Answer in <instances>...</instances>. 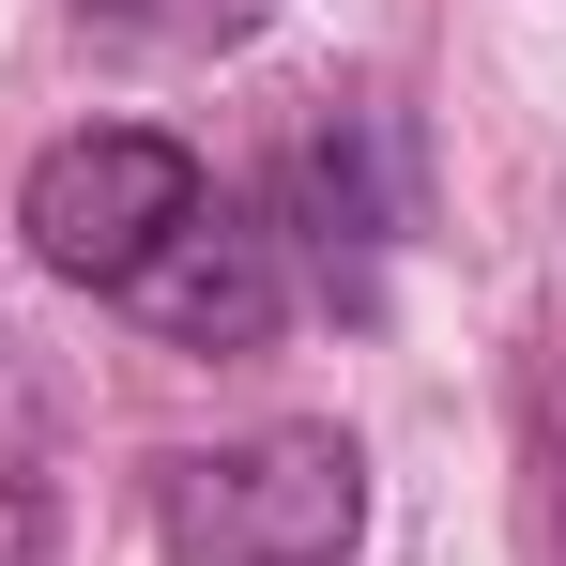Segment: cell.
Segmentation results:
<instances>
[{
	"label": "cell",
	"instance_id": "obj_1",
	"mask_svg": "<svg viewBox=\"0 0 566 566\" xmlns=\"http://www.w3.org/2000/svg\"><path fill=\"white\" fill-rule=\"evenodd\" d=\"M154 536L185 566H337L368 536V460L353 429H245L154 460Z\"/></svg>",
	"mask_w": 566,
	"mask_h": 566
},
{
	"label": "cell",
	"instance_id": "obj_3",
	"mask_svg": "<svg viewBox=\"0 0 566 566\" xmlns=\"http://www.w3.org/2000/svg\"><path fill=\"white\" fill-rule=\"evenodd\" d=\"M169 353H261L291 322V230H261L245 199H199L185 230H169V261L123 291Z\"/></svg>",
	"mask_w": 566,
	"mask_h": 566
},
{
	"label": "cell",
	"instance_id": "obj_4",
	"mask_svg": "<svg viewBox=\"0 0 566 566\" xmlns=\"http://www.w3.org/2000/svg\"><path fill=\"white\" fill-rule=\"evenodd\" d=\"M291 214H306V245H322V276L353 261V291H368V261H382V123H337V138H306L291 154Z\"/></svg>",
	"mask_w": 566,
	"mask_h": 566
},
{
	"label": "cell",
	"instance_id": "obj_6",
	"mask_svg": "<svg viewBox=\"0 0 566 566\" xmlns=\"http://www.w3.org/2000/svg\"><path fill=\"white\" fill-rule=\"evenodd\" d=\"M552 460H566V444H552Z\"/></svg>",
	"mask_w": 566,
	"mask_h": 566
},
{
	"label": "cell",
	"instance_id": "obj_2",
	"mask_svg": "<svg viewBox=\"0 0 566 566\" xmlns=\"http://www.w3.org/2000/svg\"><path fill=\"white\" fill-rule=\"evenodd\" d=\"M199 199H214V185H199L185 138H154V123H77V138H46V154H31L15 230H31V261H46V276H77V291H138Z\"/></svg>",
	"mask_w": 566,
	"mask_h": 566
},
{
	"label": "cell",
	"instance_id": "obj_5",
	"mask_svg": "<svg viewBox=\"0 0 566 566\" xmlns=\"http://www.w3.org/2000/svg\"><path fill=\"white\" fill-rule=\"evenodd\" d=\"M93 46H138V62H230L276 31V0H77Z\"/></svg>",
	"mask_w": 566,
	"mask_h": 566
}]
</instances>
